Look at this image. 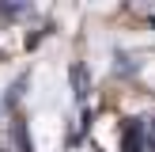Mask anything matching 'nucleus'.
<instances>
[{"label": "nucleus", "instance_id": "f257e3e1", "mask_svg": "<svg viewBox=\"0 0 155 152\" xmlns=\"http://www.w3.org/2000/svg\"><path fill=\"white\" fill-rule=\"evenodd\" d=\"M140 144H144V129H140V122H129L125 133H121V148H125V152H140Z\"/></svg>", "mask_w": 155, "mask_h": 152}, {"label": "nucleus", "instance_id": "f03ea898", "mask_svg": "<svg viewBox=\"0 0 155 152\" xmlns=\"http://www.w3.org/2000/svg\"><path fill=\"white\" fill-rule=\"evenodd\" d=\"M151 129H155V122H151Z\"/></svg>", "mask_w": 155, "mask_h": 152}]
</instances>
